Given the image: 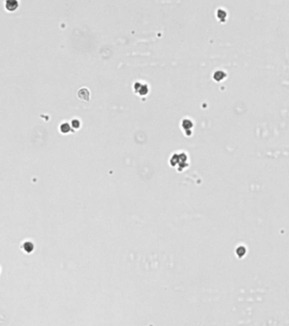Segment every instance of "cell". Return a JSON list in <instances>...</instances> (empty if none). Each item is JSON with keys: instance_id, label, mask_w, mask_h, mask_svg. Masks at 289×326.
<instances>
[{"instance_id": "cell-1", "label": "cell", "mask_w": 289, "mask_h": 326, "mask_svg": "<svg viewBox=\"0 0 289 326\" xmlns=\"http://www.w3.org/2000/svg\"><path fill=\"white\" fill-rule=\"evenodd\" d=\"M18 7V2L17 0H6L5 8L9 11L16 10Z\"/></svg>"}]
</instances>
